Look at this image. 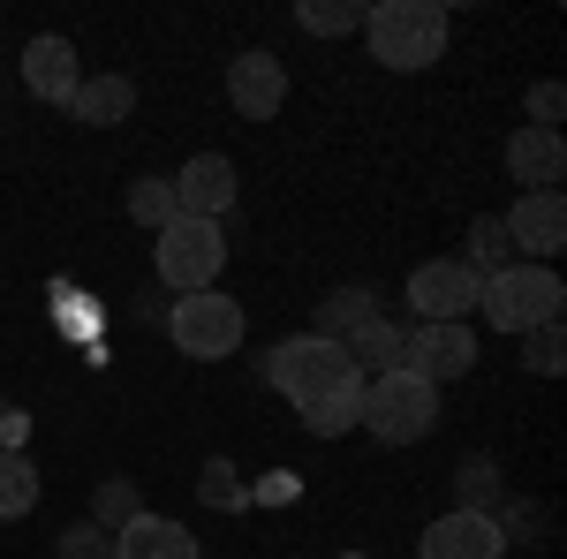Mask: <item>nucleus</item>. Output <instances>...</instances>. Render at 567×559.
<instances>
[{
  "mask_svg": "<svg viewBox=\"0 0 567 559\" xmlns=\"http://www.w3.org/2000/svg\"><path fill=\"white\" fill-rule=\"evenodd\" d=\"M363 39H371L379 69L416 76L446 53V8L439 0H379V8H363Z\"/></svg>",
  "mask_w": 567,
  "mask_h": 559,
  "instance_id": "nucleus-1",
  "label": "nucleus"
},
{
  "mask_svg": "<svg viewBox=\"0 0 567 559\" xmlns=\"http://www.w3.org/2000/svg\"><path fill=\"white\" fill-rule=\"evenodd\" d=\"M560 310H567V280L553 265H523V258L507 265V272H492L477 296V318L492 333H515V341H523L529 325H553Z\"/></svg>",
  "mask_w": 567,
  "mask_h": 559,
  "instance_id": "nucleus-2",
  "label": "nucleus"
},
{
  "mask_svg": "<svg viewBox=\"0 0 567 559\" xmlns=\"http://www.w3.org/2000/svg\"><path fill=\"white\" fill-rule=\"evenodd\" d=\"M355 431H371L379 446H416L439 431V386H424L416 371H386V379H363V416Z\"/></svg>",
  "mask_w": 567,
  "mask_h": 559,
  "instance_id": "nucleus-3",
  "label": "nucleus"
},
{
  "mask_svg": "<svg viewBox=\"0 0 567 559\" xmlns=\"http://www.w3.org/2000/svg\"><path fill=\"white\" fill-rule=\"evenodd\" d=\"M265 386H272V393H288V408H303V401L349 393V386H363V379H355V363L341 355V341L296 333V341H280L272 355H265Z\"/></svg>",
  "mask_w": 567,
  "mask_h": 559,
  "instance_id": "nucleus-4",
  "label": "nucleus"
},
{
  "mask_svg": "<svg viewBox=\"0 0 567 559\" xmlns=\"http://www.w3.org/2000/svg\"><path fill=\"white\" fill-rule=\"evenodd\" d=\"M243 333H250L243 302L219 296V288H205V296H175V310H167V341H175L189 363H227V355L243 348Z\"/></svg>",
  "mask_w": 567,
  "mask_h": 559,
  "instance_id": "nucleus-5",
  "label": "nucleus"
},
{
  "mask_svg": "<svg viewBox=\"0 0 567 559\" xmlns=\"http://www.w3.org/2000/svg\"><path fill=\"white\" fill-rule=\"evenodd\" d=\"M152 265H159V288H175V296H205V288H219L227 235H219L213 219H175V227L152 235Z\"/></svg>",
  "mask_w": 567,
  "mask_h": 559,
  "instance_id": "nucleus-6",
  "label": "nucleus"
},
{
  "mask_svg": "<svg viewBox=\"0 0 567 559\" xmlns=\"http://www.w3.org/2000/svg\"><path fill=\"white\" fill-rule=\"evenodd\" d=\"M477 296H484V280L462 258H424L409 272V310H416V325H470Z\"/></svg>",
  "mask_w": 567,
  "mask_h": 559,
  "instance_id": "nucleus-7",
  "label": "nucleus"
},
{
  "mask_svg": "<svg viewBox=\"0 0 567 559\" xmlns=\"http://www.w3.org/2000/svg\"><path fill=\"white\" fill-rule=\"evenodd\" d=\"M499 227H507V242H515L523 265H553L567 250V197L560 189H523V197L499 213Z\"/></svg>",
  "mask_w": 567,
  "mask_h": 559,
  "instance_id": "nucleus-8",
  "label": "nucleus"
},
{
  "mask_svg": "<svg viewBox=\"0 0 567 559\" xmlns=\"http://www.w3.org/2000/svg\"><path fill=\"white\" fill-rule=\"evenodd\" d=\"M227 106H235L243 122H272V114L288 106V61L265 53V45L235 53V61H227Z\"/></svg>",
  "mask_w": 567,
  "mask_h": 559,
  "instance_id": "nucleus-9",
  "label": "nucleus"
},
{
  "mask_svg": "<svg viewBox=\"0 0 567 559\" xmlns=\"http://www.w3.org/2000/svg\"><path fill=\"white\" fill-rule=\"evenodd\" d=\"M416 559H507L499 515H470V507H446L439 521H424Z\"/></svg>",
  "mask_w": 567,
  "mask_h": 559,
  "instance_id": "nucleus-10",
  "label": "nucleus"
},
{
  "mask_svg": "<svg viewBox=\"0 0 567 559\" xmlns=\"http://www.w3.org/2000/svg\"><path fill=\"white\" fill-rule=\"evenodd\" d=\"M401 371H416L424 386L470 379V371H477V333H470V325H416L409 348H401Z\"/></svg>",
  "mask_w": 567,
  "mask_h": 559,
  "instance_id": "nucleus-11",
  "label": "nucleus"
},
{
  "mask_svg": "<svg viewBox=\"0 0 567 559\" xmlns=\"http://www.w3.org/2000/svg\"><path fill=\"white\" fill-rule=\"evenodd\" d=\"M23 84H31V99H45V106H69V99H76V84H84L76 45L61 39V31H39V39L23 45Z\"/></svg>",
  "mask_w": 567,
  "mask_h": 559,
  "instance_id": "nucleus-12",
  "label": "nucleus"
},
{
  "mask_svg": "<svg viewBox=\"0 0 567 559\" xmlns=\"http://www.w3.org/2000/svg\"><path fill=\"white\" fill-rule=\"evenodd\" d=\"M175 205H182V219H227V205H235V159L227 152H197L189 167L175 174Z\"/></svg>",
  "mask_w": 567,
  "mask_h": 559,
  "instance_id": "nucleus-13",
  "label": "nucleus"
},
{
  "mask_svg": "<svg viewBox=\"0 0 567 559\" xmlns=\"http://www.w3.org/2000/svg\"><path fill=\"white\" fill-rule=\"evenodd\" d=\"M507 174L523 182V189H560V174H567V136L560 130H515L507 136Z\"/></svg>",
  "mask_w": 567,
  "mask_h": 559,
  "instance_id": "nucleus-14",
  "label": "nucleus"
},
{
  "mask_svg": "<svg viewBox=\"0 0 567 559\" xmlns=\"http://www.w3.org/2000/svg\"><path fill=\"white\" fill-rule=\"evenodd\" d=\"M114 559H205L197 552V537L167 515H136L114 529Z\"/></svg>",
  "mask_w": 567,
  "mask_h": 559,
  "instance_id": "nucleus-15",
  "label": "nucleus"
},
{
  "mask_svg": "<svg viewBox=\"0 0 567 559\" xmlns=\"http://www.w3.org/2000/svg\"><path fill=\"white\" fill-rule=\"evenodd\" d=\"M401 348H409V333L379 310V318H363L349 341H341V355L355 363V379H386V371H401Z\"/></svg>",
  "mask_w": 567,
  "mask_h": 559,
  "instance_id": "nucleus-16",
  "label": "nucleus"
},
{
  "mask_svg": "<svg viewBox=\"0 0 567 559\" xmlns=\"http://www.w3.org/2000/svg\"><path fill=\"white\" fill-rule=\"evenodd\" d=\"M69 114H76L84 130H122V122L136 114V84L130 76H84L76 99H69Z\"/></svg>",
  "mask_w": 567,
  "mask_h": 559,
  "instance_id": "nucleus-17",
  "label": "nucleus"
},
{
  "mask_svg": "<svg viewBox=\"0 0 567 559\" xmlns=\"http://www.w3.org/2000/svg\"><path fill=\"white\" fill-rule=\"evenodd\" d=\"M363 318H379V296H371V288H333V296L318 302V325H310V333H318V341H349Z\"/></svg>",
  "mask_w": 567,
  "mask_h": 559,
  "instance_id": "nucleus-18",
  "label": "nucleus"
},
{
  "mask_svg": "<svg viewBox=\"0 0 567 559\" xmlns=\"http://www.w3.org/2000/svg\"><path fill=\"white\" fill-rule=\"evenodd\" d=\"M130 219L144 235H159V227H175L182 205H175V174H136L130 182Z\"/></svg>",
  "mask_w": 567,
  "mask_h": 559,
  "instance_id": "nucleus-19",
  "label": "nucleus"
},
{
  "mask_svg": "<svg viewBox=\"0 0 567 559\" xmlns=\"http://www.w3.org/2000/svg\"><path fill=\"white\" fill-rule=\"evenodd\" d=\"M462 265H470L477 280H492V272H507V265H515V242H507V227H499V213L470 219V250H462Z\"/></svg>",
  "mask_w": 567,
  "mask_h": 559,
  "instance_id": "nucleus-20",
  "label": "nucleus"
},
{
  "mask_svg": "<svg viewBox=\"0 0 567 559\" xmlns=\"http://www.w3.org/2000/svg\"><path fill=\"white\" fill-rule=\"evenodd\" d=\"M355 416H363V386L326 393V401H303V408H296V424H303L310 438H341V431H355Z\"/></svg>",
  "mask_w": 567,
  "mask_h": 559,
  "instance_id": "nucleus-21",
  "label": "nucleus"
},
{
  "mask_svg": "<svg viewBox=\"0 0 567 559\" xmlns=\"http://www.w3.org/2000/svg\"><path fill=\"white\" fill-rule=\"evenodd\" d=\"M39 507V462L31 454H0V521H23Z\"/></svg>",
  "mask_w": 567,
  "mask_h": 559,
  "instance_id": "nucleus-22",
  "label": "nucleus"
},
{
  "mask_svg": "<svg viewBox=\"0 0 567 559\" xmlns=\"http://www.w3.org/2000/svg\"><path fill=\"white\" fill-rule=\"evenodd\" d=\"M144 515V491H136L130 476H106L99 491H91V515L84 521H99V529H122V521H136Z\"/></svg>",
  "mask_w": 567,
  "mask_h": 559,
  "instance_id": "nucleus-23",
  "label": "nucleus"
},
{
  "mask_svg": "<svg viewBox=\"0 0 567 559\" xmlns=\"http://www.w3.org/2000/svg\"><path fill=\"white\" fill-rule=\"evenodd\" d=\"M492 499H499V469H492V454H470V462L454 469V507L492 515Z\"/></svg>",
  "mask_w": 567,
  "mask_h": 559,
  "instance_id": "nucleus-24",
  "label": "nucleus"
},
{
  "mask_svg": "<svg viewBox=\"0 0 567 559\" xmlns=\"http://www.w3.org/2000/svg\"><path fill=\"white\" fill-rule=\"evenodd\" d=\"M296 23H303L310 39H349V31H363V8L355 0H303Z\"/></svg>",
  "mask_w": 567,
  "mask_h": 559,
  "instance_id": "nucleus-25",
  "label": "nucleus"
},
{
  "mask_svg": "<svg viewBox=\"0 0 567 559\" xmlns=\"http://www.w3.org/2000/svg\"><path fill=\"white\" fill-rule=\"evenodd\" d=\"M523 363L537 371V379H560V371H567V333H560V318H553V325H529V333H523Z\"/></svg>",
  "mask_w": 567,
  "mask_h": 559,
  "instance_id": "nucleus-26",
  "label": "nucleus"
},
{
  "mask_svg": "<svg viewBox=\"0 0 567 559\" xmlns=\"http://www.w3.org/2000/svg\"><path fill=\"white\" fill-rule=\"evenodd\" d=\"M53 559H114V529H99V521H69V529L53 537Z\"/></svg>",
  "mask_w": 567,
  "mask_h": 559,
  "instance_id": "nucleus-27",
  "label": "nucleus"
},
{
  "mask_svg": "<svg viewBox=\"0 0 567 559\" xmlns=\"http://www.w3.org/2000/svg\"><path fill=\"white\" fill-rule=\"evenodd\" d=\"M560 114H567V91L545 76V84H529V130H560Z\"/></svg>",
  "mask_w": 567,
  "mask_h": 559,
  "instance_id": "nucleus-28",
  "label": "nucleus"
},
{
  "mask_svg": "<svg viewBox=\"0 0 567 559\" xmlns=\"http://www.w3.org/2000/svg\"><path fill=\"white\" fill-rule=\"evenodd\" d=\"M23 438H31V416L8 401V408H0V454H23Z\"/></svg>",
  "mask_w": 567,
  "mask_h": 559,
  "instance_id": "nucleus-29",
  "label": "nucleus"
},
{
  "mask_svg": "<svg viewBox=\"0 0 567 559\" xmlns=\"http://www.w3.org/2000/svg\"><path fill=\"white\" fill-rule=\"evenodd\" d=\"M197 491H205L213 507H227V499H235V469H227V462H205V484H197Z\"/></svg>",
  "mask_w": 567,
  "mask_h": 559,
  "instance_id": "nucleus-30",
  "label": "nucleus"
},
{
  "mask_svg": "<svg viewBox=\"0 0 567 559\" xmlns=\"http://www.w3.org/2000/svg\"><path fill=\"white\" fill-rule=\"evenodd\" d=\"M341 559H371V552H341Z\"/></svg>",
  "mask_w": 567,
  "mask_h": 559,
  "instance_id": "nucleus-31",
  "label": "nucleus"
}]
</instances>
